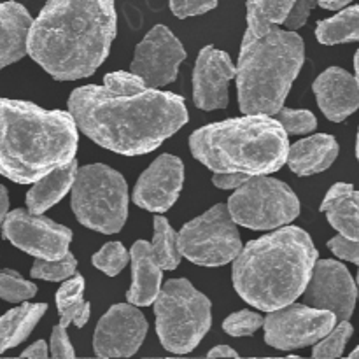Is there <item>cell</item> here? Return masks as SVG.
I'll list each match as a JSON object with an SVG mask.
<instances>
[{
	"label": "cell",
	"mask_w": 359,
	"mask_h": 359,
	"mask_svg": "<svg viewBox=\"0 0 359 359\" xmlns=\"http://www.w3.org/2000/svg\"><path fill=\"white\" fill-rule=\"evenodd\" d=\"M67 107L88 139L125 156L158 149L188 123L184 98L147 86L133 72L105 74L100 86L76 88Z\"/></svg>",
	"instance_id": "cell-1"
},
{
	"label": "cell",
	"mask_w": 359,
	"mask_h": 359,
	"mask_svg": "<svg viewBox=\"0 0 359 359\" xmlns=\"http://www.w3.org/2000/svg\"><path fill=\"white\" fill-rule=\"evenodd\" d=\"M114 0H48L32 21L27 53L56 81L97 72L116 37Z\"/></svg>",
	"instance_id": "cell-2"
},
{
	"label": "cell",
	"mask_w": 359,
	"mask_h": 359,
	"mask_svg": "<svg viewBox=\"0 0 359 359\" xmlns=\"http://www.w3.org/2000/svg\"><path fill=\"white\" fill-rule=\"evenodd\" d=\"M316 262L318 249L311 235L298 226H280L242 245L231 280L242 300L272 312L302 297Z\"/></svg>",
	"instance_id": "cell-3"
},
{
	"label": "cell",
	"mask_w": 359,
	"mask_h": 359,
	"mask_svg": "<svg viewBox=\"0 0 359 359\" xmlns=\"http://www.w3.org/2000/svg\"><path fill=\"white\" fill-rule=\"evenodd\" d=\"M248 28L237 65L238 105L244 114L276 116L305 60L304 39L270 23L248 0Z\"/></svg>",
	"instance_id": "cell-4"
},
{
	"label": "cell",
	"mask_w": 359,
	"mask_h": 359,
	"mask_svg": "<svg viewBox=\"0 0 359 359\" xmlns=\"http://www.w3.org/2000/svg\"><path fill=\"white\" fill-rule=\"evenodd\" d=\"M77 126L69 111L0 98V175L30 184L76 156Z\"/></svg>",
	"instance_id": "cell-5"
},
{
	"label": "cell",
	"mask_w": 359,
	"mask_h": 359,
	"mask_svg": "<svg viewBox=\"0 0 359 359\" xmlns=\"http://www.w3.org/2000/svg\"><path fill=\"white\" fill-rule=\"evenodd\" d=\"M189 149L212 172L266 175L286 165L290 142L273 116L245 114L198 128Z\"/></svg>",
	"instance_id": "cell-6"
},
{
	"label": "cell",
	"mask_w": 359,
	"mask_h": 359,
	"mask_svg": "<svg viewBox=\"0 0 359 359\" xmlns=\"http://www.w3.org/2000/svg\"><path fill=\"white\" fill-rule=\"evenodd\" d=\"M212 304L188 279H170L154 300L156 333L172 354H188L198 347L212 325Z\"/></svg>",
	"instance_id": "cell-7"
},
{
	"label": "cell",
	"mask_w": 359,
	"mask_h": 359,
	"mask_svg": "<svg viewBox=\"0 0 359 359\" xmlns=\"http://www.w3.org/2000/svg\"><path fill=\"white\" fill-rule=\"evenodd\" d=\"M70 191L72 210L83 226L104 235L123 230L128 217V186L118 170L104 163L79 167Z\"/></svg>",
	"instance_id": "cell-8"
},
{
	"label": "cell",
	"mask_w": 359,
	"mask_h": 359,
	"mask_svg": "<svg viewBox=\"0 0 359 359\" xmlns=\"http://www.w3.org/2000/svg\"><path fill=\"white\" fill-rule=\"evenodd\" d=\"M235 224L249 230H277L300 214V200L286 182L266 175H251L235 189L226 203Z\"/></svg>",
	"instance_id": "cell-9"
},
{
	"label": "cell",
	"mask_w": 359,
	"mask_h": 359,
	"mask_svg": "<svg viewBox=\"0 0 359 359\" xmlns=\"http://www.w3.org/2000/svg\"><path fill=\"white\" fill-rule=\"evenodd\" d=\"M177 244L181 255L200 266L228 265L242 249L241 235L224 203L186 223L177 233Z\"/></svg>",
	"instance_id": "cell-10"
},
{
	"label": "cell",
	"mask_w": 359,
	"mask_h": 359,
	"mask_svg": "<svg viewBox=\"0 0 359 359\" xmlns=\"http://www.w3.org/2000/svg\"><path fill=\"white\" fill-rule=\"evenodd\" d=\"M337 325V316L330 311L302 304H287L270 312L263 321L265 342L279 351H294L314 346Z\"/></svg>",
	"instance_id": "cell-11"
},
{
	"label": "cell",
	"mask_w": 359,
	"mask_h": 359,
	"mask_svg": "<svg viewBox=\"0 0 359 359\" xmlns=\"http://www.w3.org/2000/svg\"><path fill=\"white\" fill-rule=\"evenodd\" d=\"M2 233L14 248L49 262L63 258L72 242L70 228L25 209L7 212L2 221Z\"/></svg>",
	"instance_id": "cell-12"
},
{
	"label": "cell",
	"mask_w": 359,
	"mask_h": 359,
	"mask_svg": "<svg viewBox=\"0 0 359 359\" xmlns=\"http://www.w3.org/2000/svg\"><path fill=\"white\" fill-rule=\"evenodd\" d=\"M186 60L182 42L165 25H156L137 44L132 70L147 86L163 88L177 79L179 65Z\"/></svg>",
	"instance_id": "cell-13"
},
{
	"label": "cell",
	"mask_w": 359,
	"mask_h": 359,
	"mask_svg": "<svg viewBox=\"0 0 359 359\" xmlns=\"http://www.w3.org/2000/svg\"><path fill=\"white\" fill-rule=\"evenodd\" d=\"M305 305L330 311L340 321H349L358 300V287L353 276L335 259L316 262L304 293Z\"/></svg>",
	"instance_id": "cell-14"
},
{
	"label": "cell",
	"mask_w": 359,
	"mask_h": 359,
	"mask_svg": "<svg viewBox=\"0 0 359 359\" xmlns=\"http://www.w3.org/2000/svg\"><path fill=\"white\" fill-rule=\"evenodd\" d=\"M147 335V321L132 304L112 305L98 321L93 351L98 358H130Z\"/></svg>",
	"instance_id": "cell-15"
},
{
	"label": "cell",
	"mask_w": 359,
	"mask_h": 359,
	"mask_svg": "<svg viewBox=\"0 0 359 359\" xmlns=\"http://www.w3.org/2000/svg\"><path fill=\"white\" fill-rule=\"evenodd\" d=\"M184 184V163L174 154H161L140 174L133 188V202L149 212H167L174 207Z\"/></svg>",
	"instance_id": "cell-16"
},
{
	"label": "cell",
	"mask_w": 359,
	"mask_h": 359,
	"mask_svg": "<svg viewBox=\"0 0 359 359\" xmlns=\"http://www.w3.org/2000/svg\"><path fill=\"white\" fill-rule=\"evenodd\" d=\"M237 74V67L226 51L205 46L200 49L193 69V100L202 111L228 107V83Z\"/></svg>",
	"instance_id": "cell-17"
},
{
	"label": "cell",
	"mask_w": 359,
	"mask_h": 359,
	"mask_svg": "<svg viewBox=\"0 0 359 359\" xmlns=\"http://www.w3.org/2000/svg\"><path fill=\"white\" fill-rule=\"evenodd\" d=\"M319 109L333 123L349 118L359 109V86L356 77L340 67L326 69L312 84Z\"/></svg>",
	"instance_id": "cell-18"
},
{
	"label": "cell",
	"mask_w": 359,
	"mask_h": 359,
	"mask_svg": "<svg viewBox=\"0 0 359 359\" xmlns=\"http://www.w3.org/2000/svg\"><path fill=\"white\" fill-rule=\"evenodd\" d=\"M132 263V286L126 293V302L135 307H149L161 291L163 270L151 256V244L137 241L130 249Z\"/></svg>",
	"instance_id": "cell-19"
},
{
	"label": "cell",
	"mask_w": 359,
	"mask_h": 359,
	"mask_svg": "<svg viewBox=\"0 0 359 359\" xmlns=\"http://www.w3.org/2000/svg\"><path fill=\"white\" fill-rule=\"evenodd\" d=\"M339 156V142L333 135L316 133V135L294 142L287 151V167L297 175L319 174L328 170Z\"/></svg>",
	"instance_id": "cell-20"
},
{
	"label": "cell",
	"mask_w": 359,
	"mask_h": 359,
	"mask_svg": "<svg viewBox=\"0 0 359 359\" xmlns=\"http://www.w3.org/2000/svg\"><path fill=\"white\" fill-rule=\"evenodd\" d=\"M27 7L18 2L0 4V70L27 55V39L32 25Z\"/></svg>",
	"instance_id": "cell-21"
},
{
	"label": "cell",
	"mask_w": 359,
	"mask_h": 359,
	"mask_svg": "<svg viewBox=\"0 0 359 359\" xmlns=\"http://www.w3.org/2000/svg\"><path fill=\"white\" fill-rule=\"evenodd\" d=\"M321 212L326 214L328 223L340 235L359 241V191L353 184H333L323 200Z\"/></svg>",
	"instance_id": "cell-22"
},
{
	"label": "cell",
	"mask_w": 359,
	"mask_h": 359,
	"mask_svg": "<svg viewBox=\"0 0 359 359\" xmlns=\"http://www.w3.org/2000/svg\"><path fill=\"white\" fill-rule=\"evenodd\" d=\"M77 168H79V163H77L76 158H72L65 165L55 168L44 177L35 181L30 191L27 193L28 212L42 214L51 209L53 205H56L72 189Z\"/></svg>",
	"instance_id": "cell-23"
},
{
	"label": "cell",
	"mask_w": 359,
	"mask_h": 359,
	"mask_svg": "<svg viewBox=\"0 0 359 359\" xmlns=\"http://www.w3.org/2000/svg\"><path fill=\"white\" fill-rule=\"evenodd\" d=\"M48 311L46 304H28L6 312L0 318V354L14 349L30 337L37 323Z\"/></svg>",
	"instance_id": "cell-24"
},
{
	"label": "cell",
	"mask_w": 359,
	"mask_h": 359,
	"mask_svg": "<svg viewBox=\"0 0 359 359\" xmlns=\"http://www.w3.org/2000/svg\"><path fill=\"white\" fill-rule=\"evenodd\" d=\"M56 309L60 314V325L69 328L76 325L83 328L91 316V305L84 300V277L72 276L56 291Z\"/></svg>",
	"instance_id": "cell-25"
},
{
	"label": "cell",
	"mask_w": 359,
	"mask_h": 359,
	"mask_svg": "<svg viewBox=\"0 0 359 359\" xmlns=\"http://www.w3.org/2000/svg\"><path fill=\"white\" fill-rule=\"evenodd\" d=\"M316 37L326 46L359 41V6L347 7L333 18L319 21L316 27Z\"/></svg>",
	"instance_id": "cell-26"
},
{
	"label": "cell",
	"mask_w": 359,
	"mask_h": 359,
	"mask_svg": "<svg viewBox=\"0 0 359 359\" xmlns=\"http://www.w3.org/2000/svg\"><path fill=\"white\" fill-rule=\"evenodd\" d=\"M151 256L161 270H175L181 263V251L177 244V231L170 226L167 217H154V235L151 244Z\"/></svg>",
	"instance_id": "cell-27"
},
{
	"label": "cell",
	"mask_w": 359,
	"mask_h": 359,
	"mask_svg": "<svg viewBox=\"0 0 359 359\" xmlns=\"http://www.w3.org/2000/svg\"><path fill=\"white\" fill-rule=\"evenodd\" d=\"M77 269V259L72 252H67L63 258L60 259H41L37 258L35 263L32 265L30 276L34 279H42L49 280V283H60V280H65L69 277H72L76 273Z\"/></svg>",
	"instance_id": "cell-28"
},
{
	"label": "cell",
	"mask_w": 359,
	"mask_h": 359,
	"mask_svg": "<svg viewBox=\"0 0 359 359\" xmlns=\"http://www.w3.org/2000/svg\"><path fill=\"white\" fill-rule=\"evenodd\" d=\"M130 262V252L126 251L121 242H109L102 245L98 252L91 256V263L95 269L104 272L105 276L116 277Z\"/></svg>",
	"instance_id": "cell-29"
},
{
	"label": "cell",
	"mask_w": 359,
	"mask_h": 359,
	"mask_svg": "<svg viewBox=\"0 0 359 359\" xmlns=\"http://www.w3.org/2000/svg\"><path fill=\"white\" fill-rule=\"evenodd\" d=\"M37 294V286L25 280L16 270H0V298L11 304L27 302Z\"/></svg>",
	"instance_id": "cell-30"
},
{
	"label": "cell",
	"mask_w": 359,
	"mask_h": 359,
	"mask_svg": "<svg viewBox=\"0 0 359 359\" xmlns=\"http://www.w3.org/2000/svg\"><path fill=\"white\" fill-rule=\"evenodd\" d=\"M353 337V325L349 321H342L332 330L319 342H316L312 356L314 358H340L346 351L347 342Z\"/></svg>",
	"instance_id": "cell-31"
},
{
	"label": "cell",
	"mask_w": 359,
	"mask_h": 359,
	"mask_svg": "<svg viewBox=\"0 0 359 359\" xmlns=\"http://www.w3.org/2000/svg\"><path fill=\"white\" fill-rule=\"evenodd\" d=\"M273 118L280 123L284 132L291 133V135H302V133H311L318 128V119L311 111H304V109H290L280 107L276 112Z\"/></svg>",
	"instance_id": "cell-32"
},
{
	"label": "cell",
	"mask_w": 359,
	"mask_h": 359,
	"mask_svg": "<svg viewBox=\"0 0 359 359\" xmlns=\"http://www.w3.org/2000/svg\"><path fill=\"white\" fill-rule=\"evenodd\" d=\"M263 316L258 312L241 311L228 316L223 323V330L230 337H252L263 326Z\"/></svg>",
	"instance_id": "cell-33"
},
{
	"label": "cell",
	"mask_w": 359,
	"mask_h": 359,
	"mask_svg": "<svg viewBox=\"0 0 359 359\" xmlns=\"http://www.w3.org/2000/svg\"><path fill=\"white\" fill-rule=\"evenodd\" d=\"M168 2H170L172 14L179 20L200 16L216 9L217 6V0H168Z\"/></svg>",
	"instance_id": "cell-34"
},
{
	"label": "cell",
	"mask_w": 359,
	"mask_h": 359,
	"mask_svg": "<svg viewBox=\"0 0 359 359\" xmlns=\"http://www.w3.org/2000/svg\"><path fill=\"white\" fill-rule=\"evenodd\" d=\"M252 4L270 23L283 25L287 13L293 7L294 0H252Z\"/></svg>",
	"instance_id": "cell-35"
},
{
	"label": "cell",
	"mask_w": 359,
	"mask_h": 359,
	"mask_svg": "<svg viewBox=\"0 0 359 359\" xmlns=\"http://www.w3.org/2000/svg\"><path fill=\"white\" fill-rule=\"evenodd\" d=\"M328 248L337 258L359 265V241H351L344 235H337L328 242Z\"/></svg>",
	"instance_id": "cell-36"
},
{
	"label": "cell",
	"mask_w": 359,
	"mask_h": 359,
	"mask_svg": "<svg viewBox=\"0 0 359 359\" xmlns=\"http://www.w3.org/2000/svg\"><path fill=\"white\" fill-rule=\"evenodd\" d=\"M318 6L316 0H294L293 7L287 13L286 20L283 25H286L287 30H298V28L304 27L307 23L309 16H311V11Z\"/></svg>",
	"instance_id": "cell-37"
},
{
	"label": "cell",
	"mask_w": 359,
	"mask_h": 359,
	"mask_svg": "<svg viewBox=\"0 0 359 359\" xmlns=\"http://www.w3.org/2000/svg\"><path fill=\"white\" fill-rule=\"evenodd\" d=\"M49 354L53 358H76L72 344H70L67 328L62 325H56L51 333V342H49Z\"/></svg>",
	"instance_id": "cell-38"
},
{
	"label": "cell",
	"mask_w": 359,
	"mask_h": 359,
	"mask_svg": "<svg viewBox=\"0 0 359 359\" xmlns=\"http://www.w3.org/2000/svg\"><path fill=\"white\" fill-rule=\"evenodd\" d=\"M251 177L249 174L242 172H214L212 184L219 189H237Z\"/></svg>",
	"instance_id": "cell-39"
},
{
	"label": "cell",
	"mask_w": 359,
	"mask_h": 359,
	"mask_svg": "<svg viewBox=\"0 0 359 359\" xmlns=\"http://www.w3.org/2000/svg\"><path fill=\"white\" fill-rule=\"evenodd\" d=\"M49 356V349L46 346L44 340H37L35 344H32L28 349H25L21 353V358H48Z\"/></svg>",
	"instance_id": "cell-40"
},
{
	"label": "cell",
	"mask_w": 359,
	"mask_h": 359,
	"mask_svg": "<svg viewBox=\"0 0 359 359\" xmlns=\"http://www.w3.org/2000/svg\"><path fill=\"white\" fill-rule=\"evenodd\" d=\"M207 356L209 358H238V353L235 349H231L230 346H217V347H214V349H210Z\"/></svg>",
	"instance_id": "cell-41"
},
{
	"label": "cell",
	"mask_w": 359,
	"mask_h": 359,
	"mask_svg": "<svg viewBox=\"0 0 359 359\" xmlns=\"http://www.w3.org/2000/svg\"><path fill=\"white\" fill-rule=\"evenodd\" d=\"M7 212H9V195H7L6 186L0 184V223L6 219Z\"/></svg>",
	"instance_id": "cell-42"
},
{
	"label": "cell",
	"mask_w": 359,
	"mask_h": 359,
	"mask_svg": "<svg viewBox=\"0 0 359 359\" xmlns=\"http://www.w3.org/2000/svg\"><path fill=\"white\" fill-rule=\"evenodd\" d=\"M316 2H318L321 7H325V9L337 11V9H342V7H346L347 4H351L353 0H316Z\"/></svg>",
	"instance_id": "cell-43"
},
{
	"label": "cell",
	"mask_w": 359,
	"mask_h": 359,
	"mask_svg": "<svg viewBox=\"0 0 359 359\" xmlns=\"http://www.w3.org/2000/svg\"><path fill=\"white\" fill-rule=\"evenodd\" d=\"M354 69H356V81H358V86H359V49L354 56Z\"/></svg>",
	"instance_id": "cell-44"
},
{
	"label": "cell",
	"mask_w": 359,
	"mask_h": 359,
	"mask_svg": "<svg viewBox=\"0 0 359 359\" xmlns=\"http://www.w3.org/2000/svg\"><path fill=\"white\" fill-rule=\"evenodd\" d=\"M356 156L359 160V130H358V140H356Z\"/></svg>",
	"instance_id": "cell-45"
},
{
	"label": "cell",
	"mask_w": 359,
	"mask_h": 359,
	"mask_svg": "<svg viewBox=\"0 0 359 359\" xmlns=\"http://www.w3.org/2000/svg\"><path fill=\"white\" fill-rule=\"evenodd\" d=\"M351 358H359V347H358V349H354L353 353H351Z\"/></svg>",
	"instance_id": "cell-46"
},
{
	"label": "cell",
	"mask_w": 359,
	"mask_h": 359,
	"mask_svg": "<svg viewBox=\"0 0 359 359\" xmlns=\"http://www.w3.org/2000/svg\"><path fill=\"white\" fill-rule=\"evenodd\" d=\"M358 290H359V270H358Z\"/></svg>",
	"instance_id": "cell-47"
}]
</instances>
